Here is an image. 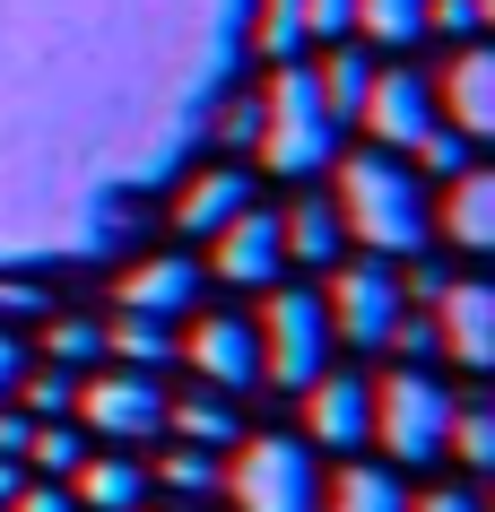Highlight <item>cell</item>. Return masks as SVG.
Wrapping results in <instances>:
<instances>
[{
    "mask_svg": "<svg viewBox=\"0 0 495 512\" xmlns=\"http://www.w3.org/2000/svg\"><path fill=\"white\" fill-rule=\"evenodd\" d=\"M252 0H0V261L139 235L244 53Z\"/></svg>",
    "mask_w": 495,
    "mask_h": 512,
    "instance_id": "cell-1",
    "label": "cell"
},
{
    "mask_svg": "<svg viewBox=\"0 0 495 512\" xmlns=\"http://www.w3.org/2000/svg\"><path fill=\"white\" fill-rule=\"evenodd\" d=\"M339 226L365 243V252H383V261H400V252H426V226H435V209H426V191H417V174L391 148H365V157H339Z\"/></svg>",
    "mask_w": 495,
    "mask_h": 512,
    "instance_id": "cell-2",
    "label": "cell"
},
{
    "mask_svg": "<svg viewBox=\"0 0 495 512\" xmlns=\"http://www.w3.org/2000/svg\"><path fill=\"white\" fill-rule=\"evenodd\" d=\"M261 165L270 174H322L330 148H339V113L322 105V79L296 70V61H278V79L261 87Z\"/></svg>",
    "mask_w": 495,
    "mask_h": 512,
    "instance_id": "cell-3",
    "label": "cell"
},
{
    "mask_svg": "<svg viewBox=\"0 0 495 512\" xmlns=\"http://www.w3.org/2000/svg\"><path fill=\"white\" fill-rule=\"evenodd\" d=\"M226 495L244 512H322V469H313V443H287V434H244L235 460H226Z\"/></svg>",
    "mask_w": 495,
    "mask_h": 512,
    "instance_id": "cell-4",
    "label": "cell"
},
{
    "mask_svg": "<svg viewBox=\"0 0 495 512\" xmlns=\"http://www.w3.org/2000/svg\"><path fill=\"white\" fill-rule=\"evenodd\" d=\"M452 391H443L426 365H400V374L374 382V443H383L391 460H409V469H426V460L443 452V434H452Z\"/></svg>",
    "mask_w": 495,
    "mask_h": 512,
    "instance_id": "cell-5",
    "label": "cell"
},
{
    "mask_svg": "<svg viewBox=\"0 0 495 512\" xmlns=\"http://www.w3.org/2000/svg\"><path fill=\"white\" fill-rule=\"evenodd\" d=\"M261 374L278 382V391H304L313 374H330V313L313 287H278L270 304H261Z\"/></svg>",
    "mask_w": 495,
    "mask_h": 512,
    "instance_id": "cell-6",
    "label": "cell"
},
{
    "mask_svg": "<svg viewBox=\"0 0 495 512\" xmlns=\"http://www.w3.org/2000/svg\"><path fill=\"white\" fill-rule=\"evenodd\" d=\"M322 313H330V339L383 348V339H391V322H400V270H391L383 252H365L357 270H339V278H330Z\"/></svg>",
    "mask_w": 495,
    "mask_h": 512,
    "instance_id": "cell-7",
    "label": "cell"
},
{
    "mask_svg": "<svg viewBox=\"0 0 495 512\" xmlns=\"http://www.w3.org/2000/svg\"><path fill=\"white\" fill-rule=\"evenodd\" d=\"M70 408H79V426L113 434V443H148V434H165L157 374H96L87 391H70Z\"/></svg>",
    "mask_w": 495,
    "mask_h": 512,
    "instance_id": "cell-8",
    "label": "cell"
},
{
    "mask_svg": "<svg viewBox=\"0 0 495 512\" xmlns=\"http://www.w3.org/2000/svg\"><path fill=\"white\" fill-rule=\"evenodd\" d=\"M296 400H304V426H313L322 452H357V443H374V382H365V374H313Z\"/></svg>",
    "mask_w": 495,
    "mask_h": 512,
    "instance_id": "cell-9",
    "label": "cell"
},
{
    "mask_svg": "<svg viewBox=\"0 0 495 512\" xmlns=\"http://www.w3.org/2000/svg\"><path fill=\"white\" fill-rule=\"evenodd\" d=\"M435 339H443L452 365H469V374H487V365H495V287H487V278H443Z\"/></svg>",
    "mask_w": 495,
    "mask_h": 512,
    "instance_id": "cell-10",
    "label": "cell"
},
{
    "mask_svg": "<svg viewBox=\"0 0 495 512\" xmlns=\"http://www.w3.org/2000/svg\"><path fill=\"white\" fill-rule=\"evenodd\" d=\"M357 122L383 139V148H400V157H409L417 139L435 131V96H426V70H374V87H365Z\"/></svg>",
    "mask_w": 495,
    "mask_h": 512,
    "instance_id": "cell-11",
    "label": "cell"
},
{
    "mask_svg": "<svg viewBox=\"0 0 495 512\" xmlns=\"http://www.w3.org/2000/svg\"><path fill=\"white\" fill-rule=\"evenodd\" d=\"M209 243H218V261H209L218 287H278V270H287V243H278L270 209H235Z\"/></svg>",
    "mask_w": 495,
    "mask_h": 512,
    "instance_id": "cell-12",
    "label": "cell"
},
{
    "mask_svg": "<svg viewBox=\"0 0 495 512\" xmlns=\"http://www.w3.org/2000/svg\"><path fill=\"white\" fill-rule=\"evenodd\" d=\"M174 356H183V365H200L218 391H252V382H261V339H252V322H235V313L192 322V339H183Z\"/></svg>",
    "mask_w": 495,
    "mask_h": 512,
    "instance_id": "cell-13",
    "label": "cell"
},
{
    "mask_svg": "<svg viewBox=\"0 0 495 512\" xmlns=\"http://www.w3.org/2000/svg\"><path fill=\"white\" fill-rule=\"evenodd\" d=\"M209 270H200L192 252H157V261H139L122 278V313H148V322H174V313H192Z\"/></svg>",
    "mask_w": 495,
    "mask_h": 512,
    "instance_id": "cell-14",
    "label": "cell"
},
{
    "mask_svg": "<svg viewBox=\"0 0 495 512\" xmlns=\"http://www.w3.org/2000/svg\"><path fill=\"white\" fill-rule=\"evenodd\" d=\"M235 209H252V174H235V165H209V174H192L174 191V226L183 235H218Z\"/></svg>",
    "mask_w": 495,
    "mask_h": 512,
    "instance_id": "cell-15",
    "label": "cell"
},
{
    "mask_svg": "<svg viewBox=\"0 0 495 512\" xmlns=\"http://www.w3.org/2000/svg\"><path fill=\"white\" fill-rule=\"evenodd\" d=\"M443 105H452V131L461 139H487L495 131V53L469 44L452 70H443Z\"/></svg>",
    "mask_w": 495,
    "mask_h": 512,
    "instance_id": "cell-16",
    "label": "cell"
},
{
    "mask_svg": "<svg viewBox=\"0 0 495 512\" xmlns=\"http://www.w3.org/2000/svg\"><path fill=\"white\" fill-rule=\"evenodd\" d=\"M443 226H452L461 252H495V174H487V165H461V174H452Z\"/></svg>",
    "mask_w": 495,
    "mask_h": 512,
    "instance_id": "cell-17",
    "label": "cell"
},
{
    "mask_svg": "<svg viewBox=\"0 0 495 512\" xmlns=\"http://www.w3.org/2000/svg\"><path fill=\"white\" fill-rule=\"evenodd\" d=\"M165 426L183 434L192 452H235V443H244V417L226 408V391H192V400H165Z\"/></svg>",
    "mask_w": 495,
    "mask_h": 512,
    "instance_id": "cell-18",
    "label": "cell"
},
{
    "mask_svg": "<svg viewBox=\"0 0 495 512\" xmlns=\"http://www.w3.org/2000/svg\"><path fill=\"white\" fill-rule=\"evenodd\" d=\"M70 495H79L87 512H139L148 504V469H139V460H79V469H70Z\"/></svg>",
    "mask_w": 495,
    "mask_h": 512,
    "instance_id": "cell-19",
    "label": "cell"
},
{
    "mask_svg": "<svg viewBox=\"0 0 495 512\" xmlns=\"http://www.w3.org/2000/svg\"><path fill=\"white\" fill-rule=\"evenodd\" d=\"M278 243H287L296 261H313V270H330V261H339V243H348V226H339L330 200H296V209L278 217Z\"/></svg>",
    "mask_w": 495,
    "mask_h": 512,
    "instance_id": "cell-20",
    "label": "cell"
},
{
    "mask_svg": "<svg viewBox=\"0 0 495 512\" xmlns=\"http://www.w3.org/2000/svg\"><path fill=\"white\" fill-rule=\"evenodd\" d=\"M313 79H322V105L339 113V122H357L365 87H374V61H365V44H357V35H339V44H330V61L313 70Z\"/></svg>",
    "mask_w": 495,
    "mask_h": 512,
    "instance_id": "cell-21",
    "label": "cell"
},
{
    "mask_svg": "<svg viewBox=\"0 0 495 512\" xmlns=\"http://www.w3.org/2000/svg\"><path fill=\"white\" fill-rule=\"evenodd\" d=\"M96 356H105V322H87V313H53V322H44V365L79 374Z\"/></svg>",
    "mask_w": 495,
    "mask_h": 512,
    "instance_id": "cell-22",
    "label": "cell"
},
{
    "mask_svg": "<svg viewBox=\"0 0 495 512\" xmlns=\"http://www.w3.org/2000/svg\"><path fill=\"white\" fill-rule=\"evenodd\" d=\"M330 512H409V486L391 478V469H357L348 460V478L330 486Z\"/></svg>",
    "mask_w": 495,
    "mask_h": 512,
    "instance_id": "cell-23",
    "label": "cell"
},
{
    "mask_svg": "<svg viewBox=\"0 0 495 512\" xmlns=\"http://www.w3.org/2000/svg\"><path fill=\"white\" fill-rule=\"evenodd\" d=\"M105 356H131V374H157V365H174V339H165V322H148V313H122V322L105 330Z\"/></svg>",
    "mask_w": 495,
    "mask_h": 512,
    "instance_id": "cell-24",
    "label": "cell"
},
{
    "mask_svg": "<svg viewBox=\"0 0 495 512\" xmlns=\"http://www.w3.org/2000/svg\"><path fill=\"white\" fill-rule=\"evenodd\" d=\"M357 35H374V44H417L426 35V0H357Z\"/></svg>",
    "mask_w": 495,
    "mask_h": 512,
    "instance_id": "cell-25",
    "label": "cell"
},
{
    "mask_svg": "<svg viewBox=\"0 0 495 512\" xmlns=\"http://www.w3.org/2000/svg\"><path fill=\"white\" fill-rule=\"evenodd\" d=\"M252 44L270 61H296V44H304V0H261V18H252Z\"/></svg>",
    "mask_w": 495,
    "mask_h": 512,
    "instance_id": "cell-26",
    "label": "cell"
},
{
    "mask_svg": "<svg viewBox=\"0 0 495 512\" xmlns=\"http://www.w3.org/2000/svg\"><path fill=\"white\" fill-rule=\"evenodd\" d=\"M27 460L44 469V478H61V486H70V469L87 460V443H79V426H61V417H35V443H27Z\"/></svg>",
    "mask_w": 495,
    "mask_h": 512,
    "instance_id": "cell-27",
    "label": "cell"
},
{
    "mask_svg": "<svg viewBox=\"0 0 495 512\" xmlns=\"http://www.w3.org/2000/svg\"><path fill=\"white\" fill-rule=\"evenodd\" d=\"M443 443H452L469 469H495V417L487 408H452V434H443Z\"/></svg>",
    "mask_w": 495,
    "mask_h": 512,
    "instance_id": "cell-28",
    "label": "cell"
},
{
    "mask_svg": "<svg viewBox=\"0 0 495 512\" xmlns=\"http://www.w3.org/2000/svg\"><path fill=\"white\" fill-rule=\"evenodd\" d=\"M18 382H27V417H61V408H70V391H79V374H61V365L18 374Z\"/></svg>",
    "mask_w": 495,
    "mask_h": 512,
    "instance_id": "cell-29",
    "label": "cell"
},
{
    "mask_svg": "<svg viewBox=\"0 0 495 512\" xmlns=\"http://www.w3.org/2000/svg\"><path fill=\"white\" fill-rule=\"evenodd\" d=\"M157 478H165V486H183V495H200V486H218V452H192V443H183V452H165Z\"/></svg>",
    "mask_w": 495,
    "mask_h": 512,
    "instance_id": "cell-30",
    "label": "cell"
},
{
    "mask_svg": "<svg viewBox=\"0 0 495 512\" xmlns=\"http://www.w3.org/2000/svg\"><path fill=\"white\" fill-rule=\"evenodd\" d=\"M409 157L426 165V174H461V165H469V139H461V131H443V122H435V131H426V139L409 148Z\"/></svg>",
    "mask_w": 495,
    "mask_h": 512,
    "instance_id": "cell-31",
    "label": "cell"
},
{
    "mask_svg": "<svg viewBox=\"0 0 495 512\" xmlns=\"http://www.w3.org/2000/svg\"><path fill=\"white\" fill-rule=\"evenodd\" d=\"M495 18V0H426V27H443V35H478Z\"/></svg>",
    "mask_w": 495,
    "mask_h": 512,
    "instance_id": "cell-32",
    "label": "cell"
},
{
    "mask_svg": "<svg viewBox=\"0 0 495 512\" xmlns=\"http://www.w3.org/2000/svg\"><path fill=\"white\" fill-rule=\"evenodd\" d=\"M304 35H357V0H304Z\"/></svg>",
    "mask_w": 495,
    "mask_h": 512,
    "instance_id": "cell-33",
    "label": "cell"
},
{
    "mask_svg": "<svg viewBox=\"0 0 495 512\" xmlns=\"http://www.w3.org/2000/svg\"><path fill=\"white\" fill-rule=\"evenodd\" d=\"M9 512H79V495H70L61 478H27L18 495H9Z\"/></svg>",
    "mask_w": 495,
    "mask_h": 512,
    "instance_id": "cell-34",
    "label": "cell"
},
{
    "mask_svg": "<svg viewBox=\"0 0 495 512\" xmlns=\"http://www.w3.org/2000/svg\"><path fill=\"white\" fill-rule=\"evenodd\" d=\"M218 139H235V148H252V139H261V96H244V105H226Z\"/></svg>",
    "mask_w": 495,
    "mask_h": 512,
    "instance_id": "cell-35",
    "label": "cell"
},
{
    "mask_svg": "<svg viewBox=\"0 0 495 512\" xmlns=\"http://www.w3.org/2000/svg\"><path fill=\"white\" fill-rule=\"evenodd\" d=\"M27 443H35V417L27 408H0V460H27Z\"/></svg>",
    "mask_w": 495,
    "mask_h": 512,
    "instance_id": "cell-36",
    "label": "cell"
},
{
    "mask_svg": "<svg viewBox=\"0 0 495 512\" xmlns=\"http://www.w3.org/2000/svg\"><path fill=\"white\" fill-rule=\"evenodd\" d=\"M409 512H478V486H426Z\"/></svg>",
    "mask_w": 495,
    "mask_h": 512,
    "instance_id": "cell-37",
    "label": "cell"
},
{
    "mask_svg": "<svg viewBox=\"0 0 495 512\" xmlns=\"http://www.w3.org/2000/svg\"><path fill=\"white\" fill-rule=\"evenodd\" d=\"M27 365H35V356L18 348V339H9V330H0V400H9V391H18V374H27Z\"/></svg>",
    "mask_w": 495,
    "mask_h": 512,
    "instance_id": "cell-38",
    "label": "cell"
},
{
    "mask_svg": "<svg viewBox=\"0 0 495 512\" xmlns=\"http://www.w3.org/2000/svg\"><path fill=\"white\" fill-rule=\"evenodd\" d=\"M165 512H192V504H165Z\"/></svg>",
    "mask_w": 495,
    "mask_h": 512,
    "instance_id": "cell-39",
    "label": "cell"
}]
</instances>
